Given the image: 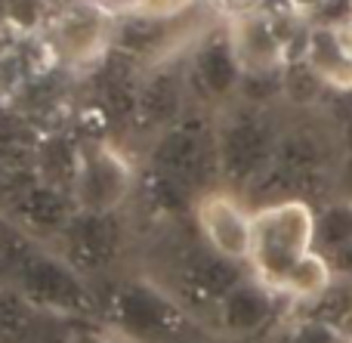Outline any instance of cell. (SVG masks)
I'll list each match as a JSON object with an SVG mask.
<instances>
[{
  "label": "cell",
  "mask_w": 352,
  "mask_h": 343,
  "mask_svg": "<svg viewBox=\"0 0 352 343\" xmlns=\"http://www.w3.org/2000/svg\"><path fill=\"white\" fill-rule=\"evenodd\" d=\"M318 214L306 198H285L254 210V239L248 266L256 282L285 294L294 269L316 251Z\"/></svg>",
  "instance_id": "cell-1"
},
{
  "label": "cell",
  "mask_w": 352,
  "mask_h": 343,
  "mask_svg": "<svg viewBox=\"0 0 352 343\" xmlns=\"http://www.w3.org/2000/svg\"><path fill=\"white\" fill-rule=\"evenodd\" d=\"M278 133L272 130L266 111L254 105H238L217 121V158L223 179L235 186H250L275 161Z\"/></svg>",
  "instance_id": "cell-2"
},
{
  "label": "cell",
  "mask_w": 352,
  "mask_h": 343,
  "mask_svg": "<svg viewBox=\"0 0 352 343\" xmlns=\"http://www.w3.org/2000/svg\"><path fill=\"white\" fill-rule=\"evenodd\" d=\"M133 192V170L127 158L105 142H93L78 152L72 179V201L87 214H115Z\"/></svg>",
  "instance_id": "cell-3"
},
{
  "label": "cell",
  "mask_w": 352,
  "mask_h": 343,
  "mask_svg": "<svg viewBox=\"0 0 352 343\" xmlns=\"http://www.w3.org/2000/svg\"><path fill=\"white\" fill-rule=\"evenodd\" d=\"M241 74H244V68L235 56V47H232L229 28L207 31V34L198 37L192 56H188V65H186L188 99L195 105L235 99Z\"/></svg>",
  "instance_id": "cell-4"
},
{
  "label": "cell",
  "mask_w": 352,
  "mask_h": 343,
  "mask_svg": "<svg viewBox=\"0 0 352 343\" xmlns=\"http://www.w3.org/2000/svg\"><path fill=\"white\" fill-rule=\"evenodd\" d=\"M192 208L204 245L235 263H248L250 239H254V210L244 208L241 198L232 195L229 189L201 192Z\"/></svg>",
  "instance_id": "cell-5"
},
{
  "label": "cell",
  "mask_w": 352,
  "mask_h": 343,
  "mask_svg": "<svg viewBox=\"0 0 352 343\" xmlns=\"http://www.w3.org/2000/svg\"><path fill=\"white\" fill-rule=\"evenodd\" d=\"M16 288L34 307L47 309H87V288L80 272L68 260L43 251H22L16 260Z\"/></svg>",
  "instance_id": "cell-6"
},
{
  "label": "cell",
  "mask_w": 352,
  "mask_h": 343,
  "mask_svg": "<svg viewBox=\"0 0 352 343\" xmlns=\"http://www.w3.org/2000/svg\"><path fill=\"white\" fill-rule=\"evenodd\" d=\"M111 34H115V25H111L109 6L90 3V0L68 3L56 22V47L62 59L74 68L102 62Z\"/></svg>",
  "instance_id": "cell-7"
},
{
  "label": "cell",
  "mask_w": 352,
  "mask_h": 343,
  "mask_svg": "<svg viewBox=\"0 0 352 343\" xmlns=\"http://www.w3.org/2000/svg\"><path fill=\"white\" fill-rule=\"evenodd\" d=\"M188 109V87H186V68L158 65L146 68L140 80V105H136V127L161 130L173 127Z\"/></svg>",
  "instance_id": "cell-8"
},
{
  "label": "cell",
  "mask_w": 352,
  "mask_h": 343,
  "mask_svg": "<svg viewBox=\"0 0 352 343\" xmlns=\"http://www.w3.org/2000/svg\"><path fill=\"white\" fill-rule=\"evenodd\" d=\"M226 28H229L232 47H235V56L244 71H269V68L285 65V47H281L272 22L263 12L254 10L232 16Z\"/></svg>",
  "instance_id": "cell-9"
},
{
  "label": "cell",
  "mask_w": 352,
  "mask_h": 343,
  "mask_svg": "<svg viewBox=\"0 0 352 343\" xmlns=\"http://www.w3.org/2000/svg\"><path fill=\"white\" fill-rule=\"evenodd\" d=\"M74 210L68 195L56 183H34L28 189H22L16 195V220L22 223L28 232H43L56 235L65 232V226L72 223Z\"/></svg>",
  "instance_id": "cell-10"
},
{
  "label": "cell",
  "mask_w": 352,
  "mask_h": 343,
  "mask_svg": "<svg viewBox=\"0 0 352 343\" xmlns=\"http://www.w3.org/2000/svg\"><path fill=\"white\" fill-rule=\"evenodd\" d=\"M306 62L322 74L328 90L352 93V59L346 53L340 28L328 25H312L309 28V47H306Z\"/></svg>",
  "instance_id": "cell-11"
},
{
  "label": "cell",
  "mask_w": 352,
  "mask_h": 343,
  "mask_svg": "<svg viewBox=\"0 0 352 343\" xmlns=\"http://www.w3.org/2000/svg\"><path fill=\"white\" fill-rule=\"evenodd\" d=\"M269 294H272V291L263 282H256L254 276H250V282H238L235 288L217 303L223 325L238 334L256 331V328L269 319Z\"/></svg>",
  "instance_id": "cell-12"
},
{
  "label": "cell",
  "mask_w": 352,
  "mask_h": 343,
  "mask_svg": "<svg viewBox=\"0 0 352 343\" xmlns=\"http://www.w3.org/2000/svg\"><path fill=\"white\" fill-rule=\"evenodd\" d=\"M324 90H328V84L306 59H294L281 65V99H287L294 109L316 105Z\"/></svg>",
  "instance_id": "cell-13"
},
{
  "label": "cell",
  "mask_w": 352,
  "mask_h": 343,
  "mask_svg": "<svg viewBox=\"0 0 352 343\" xmlns=\"http://www.w3.org/2000/svg\"><path fill=\"white\" fill-rule=\"evenodd\" d=\"M352 241V201H334L316 220V247L331 254Z\"/></svg>",
  "instance_id": "cell-14"
},
{
  "label": "cell",
  "mask_w": 352,
  "mask_h": 343,
  "mask_svg": "<svg viewBox=\"0 0 352 343\" xmlns=\"http://www.w3.org/2000/svg\"><path fill=\"white\" fill-rule=\"evenodd\" d=\"M238 102L254 105V109H266L275 99H281V68H269V71H244L241 84H238Z\"/></svg>",
  "instance_id": "cell-15"
},
{
  "label": "cell",
  "mask_w": 352,
  "mask_h": 343,
  "mask_svg": "<svg viewBox=\"0 0 352 343\" xmlns=\"http://www.w3.org/2000/svg\"><path fill=\"white\" fill-rule=\"evenodd\" d=\"M195 0H124L118 16H148V19H179L192 10Z\"/></svg>",
  "instance_id": "cell-16"
},
{
  "label": "cell",
  "mask_w": 352,
  "mask_h": 343,
  "mask_svg": "<svg viewBox=\"0 0 352 343\" xmlns=\"http://www.w3.org/2000/svg\"><path fill=\"white\" fill-rule=\"evenodd\" d=\"M28 62L19 49H0V96L19 93V87L28 78Z\"/></svg>",
  "instance_id": "cell-17"
},
{
  "label": "cell",
  "mask_w": 352,
  "mask_h": 343,
  "mask_svg": "<svg viewBox=\"0 0 352 343\" xmlns=\"http://www.w3.org/2000/svg\"><path fill=\"white\" fill-rule=\"evenodd\" d=\"M300 343H343V334L337 331V325H303L300 331Z\"/></svg>",
  "instance_id": "cell-18"
},
{
  "label": "cell",
  "mask_w": 352,
  "mask_h": 343,
  "mask_svg": "<svg viewBox=\"0 0 352 343\" xmlns=\"http://www.w3.org/2000/svg\"><path fill=\"white\" fill-rule=\"evenodd\" d=\"M291 3H294V10H297L300 16H303L306 22H309V19L316 16V12L322 10V6H328L331 0H291Z\"/></svg>",
  "instance_id": "cell-19"
},
{
  "label": "cell",
  "mask_w": 352,
  "mask_h": 343,
  "mask_svg": "<svg viewBox=\"0 0 352 343\" xmlns=\"http://www.w3.org/2000/svg\"><path fill=\"white\" fill-rule=\"evenodd\" d=\"M337 331H340L343 338H352V307L343 309V316L337 319Z\"/></svg>",
  "instance_id": "cell-20"
},
{
  "label": "cell",
  "mask_w": 352,
  "mask_h": 343,
  "mask_svg": "<svg viewBox=\"0 0 352 343\" xmlns=\"http://www.w3.org/2000/svg\"><path fill=\"white\" fill-rule=\"evenodd\" d=\"M10 22V12H6V0H0V25Z\"/></svg>",
  "instance_id": "cell-21"
},
{
  "label": "cell",
  "mask_w": 352,
  "mask_h": 343,
  "mask_svg": "<svg viewBox=\"0 0 352 343\" xmlns=\"http://www.w3.org/2000/svg\"><path fill=\"white\" fill-rule=\"evenodd\" d=\"M90 3H102V6H109V3H111V0H90Z\"/></svg>",
  "instance_id": "cell-22"
},
{
  "label": "cell",
  "mask_w": 352,
  "mask_h": 343,
  "mask_svg": "<svg viewBox=\"0 0 352 343\" xmlns=\"http://www.w3.org/2000/svg\"><path fill=\"white\" fill-rule=\"evenodd\" d=\"M0 189H3V170H0Z\"/></svg>",
  "instance_id": "cell-23"
},
{
  "label": "cell",
  "mask_w": 352,
  "mask_h": 343,
  "mask_svg": "<svg viewBox=\"0 0 352 343\" xmlns=\"http://www.w3.org/2000/svg\"><path fill=\"white\" fill-rule=\"evenodd\" d=\"M343 343H352V338H343Z\"/></svg>",
  "instance_id": "cell-24"
}]
</instances>
